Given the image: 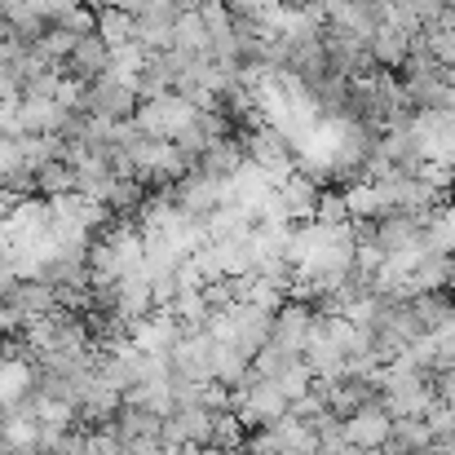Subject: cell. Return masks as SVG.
<instances>
[{
	"label": "cell",
	"instance_id": "1",
	"mask_svg": "<svg viewBox=\"0 0 455 455\" xmlns=\"http://www.w3.org/2000/svg\"><path fill=\"white\" fill-rule=\"evenodd\" d=\"M195 116H199V111H195L186 98H177V93H159V98L138 102V111H133V124H138L147 138L172 142L181 129H190V124H195Z\"/></svg>",
	"mask_w": 455,
	"mask_h": 455
},
{
	"label": "cell",
	"instance_id": "2",
	"mask_svg": "<svg viewBox=\"0 0 455 455\" xmlns=\"http://www.w3.org/2000/svg\"><path fill=\"white\" fill-rule=\"evenodd\" d=\"M133 111H138V89L111 76L84 84L76 107V116H98V120H133Z\"/></svg>",
	"mask_w": 455,
	"mask_h": 455
},
{
	"label": "cell",
	"instance_id": "3",
	"mask_svg": "<svg viewBox=\"0 0 455 455\" xmlns=\"http://www.w3.org/2000/svg\"><path fill=\"white\" fill-rule=\"evenodd\" d=\"M0 305L13 314L18 327H27V323H36V318H49V314L58 309V297H53V288L40 283V279H13L9 292L0 297Z\"/></svg>",
	"mask_w": 455,
	"mask_h": 455
},
{
	"label": "cell",
	"instance_id": "4",
	"mask_svg": "<svg viewBox=\"0 0 455 455\" xmlns=\"http://www.w3.org/2000/svg\"><path fill=\"white\" fill-rule=\"evenodd\" d=\"M133 349H142L147 358H168L177 345H181V327H177V318L168 314V309H151L138 327H133Z\"/></svg>",
	"mask_w": 455,
	"mask_h": 455
},
{
	"label": "cell",
	"instance_id": "5",
	"mask_svg": "<svg viewBox=\"0 0 455 455\" xmlns=\"http://www.w3.org/2000/svg\"><path fill=\"white\" fill-rule=\"evenodd\" d=\"M62 71H67V80H76V84H93V80H102V76L111 71V49L98 40V31H89V36L76 40V49H71V58L62 62Z\"/></svg>",
	"mask_w": 455,
	"mask_h": 455
},
{
	"label": "cell",
	"instance_id": "6",
	"mask_svg": "<svg viewBox=\"0 0 455 455\" xmlns=\"http://www.w3.org/2000/svg\"><path fill=\"white\" fill-rule=\"evenodd\" d=\"M323 389H327V407H331L336 420H349V416H358V411H367V407L380 403L371 376H345V380H331Z\"/></svg>",
	"mask_w": 455,
	"mask_h": 455
},
{
	"label": "cell",
	"instance_id": "7",
	"mask_svg": "<svg viewBox=\"0 0 455 455\" xmlns=\"http://www.w3.org/2000/svg\"><path fill=\"white\" fill-rule=\"evenodd\" d=\"M389 425H394V420H389V416L380 411V403H376V407H367V411H358V416L345 420V443L367 455H380L385 438H389Z\"/></svg>",
	"mask_w": 455,
	"mask_h": 455
},
{
	"label": "cell",
	"instance_id": "8",
	"mask_svg": "<svg viewBox=\"0 0 455 455\" xmlns=\"http://www.w3.org/2000/svg\"><path fill=\"white\" fill-rule=\"evenodd\" d=\"M318 195H323V181H314L309 172H292V177L279 186V199H283L288 221H314Z\"/></svg>",
	"mask_w": 455,
	"mask_h": 455
},
{
	"label": "cell",
	"instance_id": "9",
	"mask_svg": "<svg viewBox=\"0 0 455 455\" xmlns=\"http://www.w3.org/2000/svg\"><path fill=\"white\" fill-rule=\"evenodd\" d=\"M429 447H434V434L425 420H394L380 455H425Z\"/></svg>",
	"mask_w": 455,
	"mask_h": 455
},
{
	"label": "cell",
	"instance_id": "10",
	"mask_svg": "<svg viewBox=\"0 0 455 455\" xmlns=\"http://www.w3.org/2000/svg\"><path fill=\"white\" fill-rule=\"evenodd\" d=\"M172 49L186 53V58H204V53H212V36H208L199 9H195V13H181V18L172 22Z\"/></svg>",
	"mask_w": 455,
	"mask_h": 455
},
{
	"label": "cell",
	"instance_id": "11",
	"mask_svg": "<svg viewBox=\"0 0 455 455\" xmlns=\"http://www.w3.org/2000/svg\"><path fill=\"white\" fill-rule=\"evenodd\" d=\"M31 186L44 195V199H62V195H76V172H71V164L67 159H44L36 172H31Z\"/></svg>",
	"mask_w": 455,
	"mask_h": 455
},
{
	"label": "cell",
	"instance_id": "12",
	"mask_svg": "<svg viewBox=\"0 0 455 455\" xmlns=\"http://www.w3.org/2000/svg\"><path fill=\"white\" fill-rule=\"evenodd\" d=\"M367 49H371V62H376L380 71H403V62H407V53H411V40L398 36V31H389V27H380V31L367 40Z\"/></svg>",
	"mask_w": 455,
	"mask_h": 455
},
{
	"label": "cell",
	"instance_id": "13",
	"mask_svg": "<svg viewBox=\"0 0 455 455\" xmlns=\"http://www.w3.org/2000/svg\"><path fill=\"white\" fill-rule=\"evenodd\" d=\"M93 31H98V40H102L107 49H120V44L133 40V18L120 13V9H111V4H98V22H93Z\"/></svg>",
	"mask_w": 455,
	"mask_h": 455
},
{
	"label": "cell",
	"instance_id": "14",
	"mask_svg": "<svg viewBox=\"0 0 455 455\" xmlns=\"http://www.w3.org/2000/svg\"><path fill=\"white\" fill-rule=\"evenodd\" d=\"M429 243H434L438 252L455 257V204L451 208H434V212H429Z\"/></svg>",
	"mask_w": 455,
	"mask_h": 455
},
{
	"label": "cell",
	"instance_id": "15",
	"mask_svg": "<svg viewBox=\"0 0 455 455\" xmlns=\"http://www.w3.org/2000/svg\"><path fill=\"white\" fill-rule=\"evenodd\" d=\"M9 455H40V451H36V447H27V451H9Z\"/></svg>",
	"mask_w": 455,
	"mask_h": 455
}]
</instances>
